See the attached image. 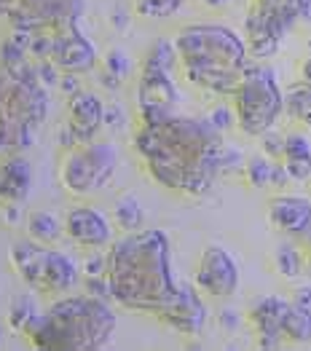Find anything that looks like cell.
<instances>
[{
	"label": "cell",
	"mask_w": 311,
	"mask_h": 351,
	"mask_svg": "<svg viewBox=\"0 0 311 351\" xmlns=\"http://www.w3.org/2000/svg\"><path fill=\"white\" fill-rule=\"evenodd\" d=\"M274 265H277L279 276H284V279H298L303 274V255H301V250L295 244L284 241V244L277 247V252H274Z\"/></svg>",
	"instance_id": "obj_28"
},
{
	"label": "cell",
	"mask_w": 311,
	"mask_h": 351,
	"mask_svg": "<svg viewBox=\"0 0 311 351\" xmlns=\"http://www.w3.org/2000/svg\"><path fill=\"white\" fill-rule=\"evenodd\" d=\"M57 143H59V147H62V150H67V147H73V145H78V143H81V140L76 137V132L70 129V123H67V121H65V123L59 126Z\"/></svg>",
	"instance_id": "obj_44"
},
{
	"label": "cell",
	"mask_w": 311,
	"mask_h": 351,
	"mask_svg": "<svg viewBox=\"0 0 311 351\" xmlns=\"http://www.w3.org/2000/svg\"><path fill=\"white\" fill-rule=\"evenodd\" d=\"M84 8V0H0V16H5L11 27L30 32L46 29L59 19H78Z\"/></svg>",
	"instance_id": "obj_8"
},
{
	"label": "cell",
	"mask_w": 311,
	"mask_h": 351,
	"mask_svg": "<svg viewBox=\"0 0 311 351\" xmlns=\"http://www.w3.org/2000/svg\"><path fill=\"white\" fill-rule=\"evenodd\" d=\"M49 32H54V54L51 62L57 64L62 73H89L97 67V46L81 35L78 19H59L49 25Z\"/></svg>",
	"instance_id": "obj_10"
},
{
	"label": "cell",
	"mask_w": 311,
	"mask_h": 351,
	"mask_svg": "<svg viewBox=\"0 0 311 351\" xmlns=\"http://www.w3.org/2000/svg\"><path fill=\"white\" fill-rule=\"evenodd\" d=\"M284 32L266 11H260L257 5L250 3V11L244 16V40H247V49H250V57L253 59H268L279 51L284 40Z\"/></svg>",
	"instance_id": "obj_15"
},
{
	"label": "cell",
	"mask_w": 311,
	"mask_h": 351,
	"mask_svg": "<svg viewBox=\"0 0 311 351\" xmlns=\"http://www.w3.org/2000/svg\"><path fill=\"white\" fill-rule=\"evenodd\" d=\"M244 180L253 185V188H268V185H277V188H284L287 182H292L290 175H287V169H284L282 161H274V158H268L266 153L263 156H253V158H247V164H244Z\"/></svg>",
	"instance_id": "obj_20"
},
{
	"label": "cell",
	"mask_w": 311,
	"mask_h": 351,
	"mask_svg": "<svg viewBox=\"0 0 311 351\" xmlns=\"http://www.w3.org/2000/svg\"><path fill=\"white\" fill-rule=\"evenodd\" d=\"M0 67L11 75V78H22V81H35V59H30L25 49H19L14 40H3L0 43Z\"/></svg>",
	"instance_id": "obj_23"
},
{
	"label": "cell",
	"mask_w": 311,
	"mask_h": 351,
	"mask_svg": "<svg viewBox=\"0 0 311 351\" xmlns=\"http://www.w3.org/2000/svg\"><path fill=\"white\" fill-rule=\"evenodd\" d=\"M0 113L8 116L16 123H25L38 129L46 113H49V97H46V86L35 78V81H22V78H11L8 75V84L3 91V99H0Z\"/></svg>",
	"instance_id": "obj_11"
},
{
	"label": "cell",
	"mask_w": 311,
	"mask_h": 351,
	"mask_svg": "<svg viewBox=\"0 0 311 351\" xmlns=\"http://www.w3.org/2000/svg\"><path fill=\"white\" fill-rule=\"evenodd\" d=\"M97 81H100V86L111 88V91H115V88H121V84H124V78H118V75H113L111 70H105L102 67V73L97 75Z\"/></svg>",
	"instance_id": "obj_47"
},
{
	"label": "cell",
	"mask_w": 311,
	"mask_h": 351,
	"mask_svg": "<svg viewBox=\"0 0 311 351\" xmlns=\"http://www.w3.org/2000/svg\"><path fill=\"white\" fill-rule=\"evenodd\" d=\"M118 167V150L113 143L89 140L67 147L59 161V182L73 196H91L102 191Z\"/></svg>",
	"instance_id": "obj_7"
},
{
	"label": "cell",
	"mask_w": 311,
	"mask_h": 351,
	"mask_svg": "<svg viewBox=\"0 0 311 351\" xmlns=\"http://www.w3.org/2000/svg\"><path fill=\"white\" fill-rule=\"evenodd\" d=\"M161 322L183 332V335H198L201 327L207 322V306L198 295L196 285H183L180 287V295L174 298V303L170 306V311L161 317Z\"/></svg>",
	"instance_id": "obj_18"
},
{
	"label": "cell",
	"mask_w": 311,
	"mask_h": 351,
	"mask_svg": "<svg viewBox=\"0 0 311 351\" xmlns=\"http://www.w3.org/2000/svg\"><path fill=\"white\" fill-rule=\"evenodd\" d=\"M35 73H38V81H41L46 88L57 86L59 75H62V70H59L51 59H41V62H35Z\"/></svg>",
	"instance_id": "obj_38"
},
{
	"label": "cell",
	"mask_w": 311,
	"mask_h": 351,
	"mask_svg": "<svg viewBox=\"0 0 311 351\" xmlns=\"http://www.w3.org/2000/svg\"><path fill=\"white\" fill-rule=\"evenodd\" d=\"M207 121L218 129V132H228L236 126V113H233V105H215L209 113H207Z\"/></svg>",
	"instance_id": "obj_32"
},
{
	"label": "cell",
	"mask_w": 311,
	"mask_h": 351,
	"mask_svg": "<svg viewBox=\"0 0 311 351\" xmlns=\"http://www.w3.org/2000/svg\"><path fill=\"white\" fill-rule=\"evenodd\" d=\"M223 132L207 118L172 113L161 123H140L135 150L159 185L185 196H204L220 177Z\"/></svg>",
	"instance_id": "obj_1"
},
{
	"label": "cell",
	"mask_w": 311,
	"mask_h": 351,
	"mask_svg": "<svg viewBox=\"0 0 311 351\" xmlns=\"http://www.w3.org/2000/svg\"><path fill=\"white\" fill-rule=\"evenodd\" d=\"M8 261L19 279L30 290L46 295L67 293L78 285V265L70 261L65 252L54 250V244H38V241H14Z\"/></svg>",
	"instance_id": "obj_6"
},
{
	"label": "cell",
	"mask_w": 311,
	"mask_h": 351,
	"mask_svg": "<svg viewBox=\"0 0 311 351\" xmlns=\"http://www.w3.org/2000/svg\"><path fill=\"white\" fill-rule=\"evenodd\" d=\"M218 324H220L226 332H233V330H239L242 317H239V311H233V308H223V311L218 314Z\"/></svg>",
	"instance_id": "obj_43"
},
{
	"label": "cell",
	"mask_w": 311,
	"mask_h": 351,
	"mask_svg": "<svg viewBox=\"0 0 311 351\" xmlns=\"http://www.w3.org/2000/svg\"><path fill=\"white\" fill-rule=\"evenodd\" d=\"M113 308L94 295H67L38 314L27 335L43 351H94L102 349L115 332Z\"/></svg>",
	"instance_id": "obj_3"
},
{
	"label": "cell",
	"mask_w": 311,
	"mask_h": 351,
	"mask_svg": "<svg viewBox=\"0 0 311 351\" xmlns=\"http://www.w3.org/2000/svg\"><path fill=\"white\" fill-rule=\"evenodd\" d=\"M183 70H236L244 73L253 57L247 40L226 25H188L174 35Z\"/></svg>",
	"instance_id": "obj_4"
},
{
	"label": "cell",
	"mask_w": 311,
	"mask_h": 351,
	"mask_svg": "<svg viewBox=\"0 0 311 351\" xmlns=\"http://www.w3.org/2000/svg\"><path fill=\"white\" fill-rule=\"evenodd\" d=\"M81 271H84V276H102V274H108V252L89 250V255L81 261Z\"/></svg>",
	"instance_id": "obj_36"
},
{
	"label": "cell",
	"mask_w": 311,
	"mask_h": 351,
	"mask_svg": "<svg viewBox=\"0 0 311 351\" xmlns=\"http://www.w3.org/2000/svg\"><path fill=\"white\" fill-rule=\"evenodd\" d=\"M290 300H284L279 295H266L260 300H255L247 319L253 324L255 335H257V346L260 349H277L284 343L282 335V317L287 311Z\"/></svg>",
	"instance_id": "obj_14"
},
{
	"label": "cell",
	"mask_w": 311,
	"mask_h": 351,
	"mask_svg": "<svg viewBox=\"0 0 311 351\" xmlns=\"http://www.w3.org/2000/svg\"><path fill=\"white\" fill-rule=\"evenodd\" d=\"M177 102V86L170 70L142 64L137 81V121L140 123H161L172 116Z\"/></svg>",
	"instance_id": "obj_9"
},
{
	"label": "cell",
	"mask_w": 311,
	"mask_h": 351,
	"mask_svg": "<svg viewBox=\"0 0 311 351\" xmlns=\"http://www.w3.org/2000/svg\"><path fill=\"white\" fill-rule=\"evenodd\" d=\"M38 314H41V308H38L35 298L30 293H19L11 300L5 319H8V327H11L14 332H27L30 327H32V322L38 319Z\"/></svg>",
	"instance_id": "obj_26"
},
{
	"label": "cell",
	"mask_w": 311,
	"mask_h": 351,
	"mask_svg": "<svg viewBox=\"0 0 311 351\" xmlns=\"http://www.w3.org/2000/svg\"><path fill=\"white\" fill-rule=\"evenodd\" d=\"M142 223H145V212L137 196L121 193L113 204V226L124 234H132V231H140Z\"/></svg>",
	"instance_id": "obj_25"
},
{
	"label": "cell",
	"mask_w": 311,
	"mask_h": 351,
	"mask_svg": "<svg viewBox=\"0 0 311 351\" xmlns=\"http://www.w3.org/2000/svg\"><path fill=\"white\" fill-rule=\"evenodd\" d=\"M108 282L118 306L161 319L183 287L172 276L170 236L161 228H140L113 241Z\"/></svg>",
	"instance_id": "obj_2"
},
{
	"label": "cell",
	"mask_w": 311,
	"mask_h": 351,
	"mask_svg": "<svg viewBox=\"0 0 311 351\" xmlns=\"http://www.w3.org/2000/svg\"><path fill=\"white\" fill-rule=\"evenodd\" d=\"M111 25H113L115 32H126L129 25H132V14H126V8H115L113 14H111Z\"/></svg>",
	"instance_id": "obj_45"
},
{
	"label": "cell",
	"mask_w": 311,
	"mask_h": 351,
	"mask_svg": "<svg viewBox=\"0 0 311 351\" xmlns=\"http://www.w3.org/2000/svg\"><path fill=\"white\" fill-rule=\"evenodd\" d=\"M0 215H3V223H5L8 228H16V226L22 223V217H25V212H22V204H16V202H3V209H0Z\"/></svg>",
	"instance_id": "obj_41"
},
{
	"label": "cell",
	"mask_w": 311,
	"mask_h": 351,
	"mask_svg": "<svg viewBox=\"0 0 311 351\" xmlns=\"http://www.w3.org/2000/svg\"><path fill=\"white\" fill-rule=\"evenodd\" d=\"M5 84H8V73L0 67V99H3V91H5Z\"/></svg>",
	"instance_id": "obj_50"
},
{
	"label": "cell",
	"mask_w": 311,
	"mask_h": 351,
	"mask_svg": "<svg viewBox=\"0 0 311 351\" xmlns=\"http://www.w3.org/2000/svg\"><path fill=\"white\" fill-rule=\"evenodd\" d=\"M185 0H135V11L145 19H167L180 11Z\"/></svg>",
	"instance_id": "obj_30"
},
{
	"label": "cell",
	"mask_w": 311,
	"mask_h": 351,
	"mask_svg": "<svg viewBox=\"0 0 311 351\" xmlns=\"http://www.w3.org/2000/svg\"><path fill=\"white\" fill-rule=\"evenodd\" d=\"M126 121H129V116H126V110H124L118 102H111V105H105V126H108V129H113V132H121V129L126 126Z\"/></svg>",
	"instance_id": "obj_40"
},
{
	"label": "cell",
	"mask_w": 311,
	"mask_h": 351,
	"mask_svg": "<svg viewBox=\"0 0 311 351\" xmlns=\"http://www.w3.org/2000/svg\"><path fill=\"white\" fill-rule=\"evenodd\" d=\"M284 158H311L309 137H303V134H284Z\"/></svg>",
	"instance_id": "obj_34"
},
{
	"label": "cell",
	"mask_w": 311,
	"mask_h": 351,
	"mask_svg": "<svg viewBox=\"0 0 311 351\" xmlns=\"http://www.w3.org/2000/svg\"><path fill=\"white\" fill-rule=\"evenodd\" d=\"M292 303H295L298 308H303V311H311V285L298 287V290L292 293Z\"/></svg>",
	"instance_id": "obj_46"
},
{
	"label": "cell",
	"mask_w": 311,
	"mask_h": 351,
	"mask_svg": "<svg viewBox=\"0 0 311 351\" xmlns=\"http://www.w3.org/2000/svg\"><path fill=\"white\" fill-rule=\"evenodd\" d=\"M65 234L73 244L84 247V250H100L108 247L113 239L111 220L94 209V206H73L65 215Z\"/></svg>",
	"instance_id": "obj_13"
},
{
	"label": "cell",
	"mask_w": 311,
	"mask_h": 351,
	"mask_svg": "<svg viewBox=\"0 0 311 351\" xmlns=\"http://www.w3.org/2000/svg\"><path fill=\"white\" fill-rule=\"evenodd\" d=\"M231 105L236 113V126L244 134L260 137L263 132L274 129L284 110V91L277 84L274 70L250 64L242 84L231 94Z\"/></svg>",
	"instance_id": "obj_5"
},
{
	"label": "cell",
	"mask_w": 311,
	"mask_h": 351,
	"mask_svg": "<svg viewBox=\"0 0 311 351\" xmlns=\"http://www.w3.org/2000/svg\"><path fill=\"white\" fill-rule=\"evenodd\" d=\"M260 147H263V153H266L268 158L282 161L284 158V134L274 132V129L263 132V134H260Z\"/></svg>",
	"instance_id": "obj_35"
},
{
	"label": "cell",
	"mask_w": 311,
	"mask_h": 351,
	"mask_svg": "<svg viewBox=\"0 0 311 351\" xmlns=\"http://www.w3.org/2000/svg\"><path fill=\"white\" fill-rule=\"evenodd\" d=\"M67 123L76 132L81 143H89L97 137V132L105 126V105L97 94L91 91H78L67 97Z\"/></svg>",
	"instance_id": "obj_17"
},
{
	"label": "cell",
	"mask_w": 311,
	"mask_h": 351,
	"mask_svg": "<svg viewBox=\"0 0 311 351\" xmlns=\"http://www.w3.org/2000/svg\"><path fill=\"white\" fill-rule=\"evenodd\" d=\"M301 81H309L311 84V40H309V57L301 64Z\"/></svg>",
	"instance_id": "obj_48"
},
{
	"label": "cell",
	"mask_w": 311,
	"mask_h": 351,
	"mask_svg": "<svg viewBox=\"0 0 311 351\" xmlns=\"http://www.w3.org/2000/svg\"><path fill=\"white\" fill-rule=\"evenodd\" d=\"M253 5L266 11L284 32H290L301 19L311 16V0H253Z\"/></svg>",
	"instance_id": "obj_21"
},
{
	"label": "cell",
	"mask_w": 311,
	"mask_h": 351,
	"mask_svg": "<svg viewBox=\"0 0 311 351\" xmlns=\"http://www.w3.org/2000/svg\"><path fill=\"white\" fill-rule=\"evenodd\" d=\"M57 88L65 94V97H73V94H78L81 91V84H78V73H62L59 75V84Z\"/></svg>",
	"instance_id": "obj_42"
},
{
	"label": "cell",
	"mask_w": 311,
	"mask_h": 351,
	"mask_svg": "<svg viewBox=\"0 0 311 351\" xmlns=\"http://www.w3.org/2000/svg\"><path fill=\"white\" fill-rule=\"evenodd\" d=\"M84 287H86V293L94 295V298L113 300V295H111V282H108V274H102V276H86Z\"/></svg>",
	"instance_id": "obj_39"
},
{
	"label": "cell",
	"mask_w": 311,
	"mask_h": 351,
	"mask_svg": "<svg viewBox=\"0 0 311 351\" xmlns=\"http://www.w3.org/2000/svg\"><path fill=\"white\" fill-rule=\"evenodd\" d=\"M32 191V167L22 153L0 156V204L16 202L25 204Z\"/></svg>",
	"instance_id": "obj_19"
},
{
	"label": "cell",
	"mask_w": 311,
	"mask_h": 351,
	"mask_svg": "<svg viewBox=\"0 0 311 351\" xmlns=\"http://www.w3.org/2000/svg\"><path fill=\"white\" fill-rule=\"evenodd\" d=\"M204 5H209V8H223V5H228L231 0H201Z\"/></svg>",
	"instance_id": "obj_49"
},
{
	"label": "cell",
	"mask_w": 311,
	"mask_h": 351,
	"mask_svg": "<svg viewBox=\"0 0 311 351\" xmlns=\"http://www.w3.org/2000/svg\"><path fill=\"white\" fill-rule=\"evenodd\" d=\"M194 285L198 293L209 295V298H231L239 287V265L228 250L209 244L198 258Z\"/></svg>",
	"instance_id": "obj_12"
},
{
	"label": "cell",
	"mask_w": 311,
	"mask_h": 351,
	"mask_svg": "<svg viewBox=\"0 0 311 351\" xmlns=\"http://www.w3.org/2000/svg\"><path fill=\"white\" fill-rule=\"evenodd\" d=\"M282 335L284 341H292V343H309L311 341V311L298 308L292 300L287 306L282 317Z\"/></svg>",
	"instance_id": "obj_27"
},
{
	"label": "cell",
	"mask_w": 311,
	"mask_h": 351,
	"mask_svg": "<svg viewBox=\"0 0 311 351\" xmlns=\"http://www.w3.org/2000/svg\"><path fill=\"white\" fill-rule=\"evenodd\" d=\"M268 223L287 236L306 234L311 228V199L298 193H279L268 202Z\"/></svg>",
	"instance_id": "obj_16"
},
{
	"label": "cell",
	"mask_w": 311,
	"mask_h": 351,
	"mask_svg": "<svg viewBox=\"0 0 311 351\" xmlns=\"http://www.w3.org/2000/svg\"><path fill=\"white\" fill-rule=\"evenodd\" d=\"M25 228H27V239L38 241V244H57L65 234V220H59L54 212L32 209L27 215Z\"/></svg>",
	"instance_id": "obj_22"
},
{
	"label": "cell",
	"mask_w": 311,
	"mask_h": 351,
	"mask_svg": "<svg viewBox=\"0 0 311 351\" xmlns=\"http://www.w3.org/2000/svg\"><path fill=\"white\" fill-rule=\"evenodd\" d=\"M282 164L292 182H309L311 180V158H284Z\"/></svg>",
	"instance_id": "obj_37"
},
{
	"label": "cell",
	"mask_w": 311,
	"mask_h": 351,
	"mask_svg": "<svg viewBox=\"0 0 311 351\" xmlns=\"http://www.w3.org/2000/svg\"><path fill=\"white\" fill-rule=\"evenodd\" d=\"M284 113L292 118L295 123L311 129V84L309 81H298L290 84L284 91Z\"/></svg>",
	"instance_id": "obj_24"
},
{
	"label": "cell",
	"mask_w": 311,
	"mask_h": 351,
	"mask_svg": "<svg viewBox=\"0 0 311 351\" xmlns=\"http://www.w3.org/2000/svg\"><path fill=\"white\" fill-rule=\"evenodd\" d=\"M102 64H105V70H111L118 78H126V75L132 73V62L126 57V51H121V49H111V51L102 57Z\"/></svg>",
	"instance_id": "obj_33"
},
{
	"label": "cell",
	"mask_w": 311,
	"mask_h": 351,
	"mask_svg": "<svg viewBox=\"0 0 311 351\" xmlns=\"http://www.w3.org/2000/svg\"><path fill=\"white\" fill-rule=\"evenodd\" d=\"M51 54H54V32L38 29L32 35V43H30V57L41 62V59H51Z\"/></svg>",
	"instance_id": "obj_31"
},
{
	"label": "cell",
	"mask_w": 311,
	"mask_h": 351,
	"mask_svg": "<svg viewBox=\"0 0 311 351\" xmlns=\"http://www.w3.org/2000/svg\"><path fill=\"white\" fill-rule=\"evenodd\" d=\"M142 64H153V67H161V70H174L180 64V57H177V49H174V40H156L148 54L142 59Z\"/></svg>",
	"instance_id": "obj_29"
}]
</instances>
